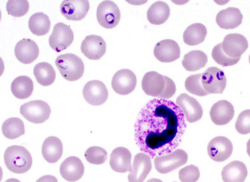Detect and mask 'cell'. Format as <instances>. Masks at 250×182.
Listing matches in <instances>:
<instances>
[{
    "instance_id": "10",
    "label": "cell",
    "mask_w": 250,
    "mask_h": 182,
    "mask_svg": "<svg viewBox=\"0 0 250 182\" xmlns=\"http://www.w3.org/2000/svg\"><path fill=\"white\" fill-rule=\"evenodd\" d=\"M233 146L227 137L219 136L211 140L208 146V154L216 163H222L230 157Z\"/></svg>"
},
{
    "instance_id": "38",
    "label": "cell",
    "mask_w": 250,
    "mask_h": 182,
    "mask_svg": "<svg viewBox=\"0 0 250 182\" xmlns=\"http://www.w3.org/2000/svg\"><path fill=\"white\" fill-rule=\"evenodd\" d=\"M239 134L246 135L250 133V109L245 110L238 115L235 124Z\"/></svg>"
},
{
    "instance_id": "30",
    "label": "cell",
    "mask_w": 250,
    "mask_h": 182,
    "mask_svg": "<svg viewBox=\"0 0 250 182\" xmlns=\"http://www.w3.org/2000/svg\"><path fill=\"white\" fill-rule=\"evenodd\" d=\"M207 35L206 26L202 23H194L185 31L184 41L188 46L198 45L205 41Z\"/></svg>"
},
{
    "instance_id": "41",
    "label": "cell",
    "mask_w": 250,
    "mask_h": 182,
    "mask_svg": "<svg viewBox=\"0 0 250 182\" xmlns=\"http://www.w3.org/2000/svg\"><path fill=\"white\" fill-rule=\"evenodd\" d=\"M247 154L249 155V157H250V139H249V141H248L247 143Z\"/></svg>"
},
{
    "instance_id": "14",
    "label": "cell",
    "mask_w": 250,
    "mask_h": 182,
    "mask_svg": "<svg viewBox=\"0 0 250 182\" xmlns=\"http://www.w3.org/2000/svg\"><path fill=\"white\" fill-rule=\"evenodd\" d=\"M166 76L156 72L146 73L143 77V91L146 95L161 98L166 88Z\"/></svg>"
},
{
    "instance_id": "28",
    "label": "cell",
    "mask_w": 250,
    "mask_h": 182,
    "mask_svg": "<svg viewBox=\"0 0 250 182\" xmlns=\"http://www.w3.org/2000/svg\"><path fill=\"white\" fill-rule=\"evenodd\" d=\"M28 26L33 35L39 36H44L50 32V19L48 15L43 13H36L29 19Z\"/></svg>"
},
{
    "instance_id": "17",
    "label": "cell",
    "mask_w": 250,
    "mask_h": 182,
    "mask_svg": "<svg viewBox=\"0 0 250 182\" xmlns=\"http://www.w3.org/2000/svg\"><path fill=\"white\" fill-rule=\"evenodd\" d=\"M153 53L158 61L169 63L179 59L181 51L179 45L176 41L171 39H164L156 44Z\"/></svg>"
},
{
    "instance_id": "15",
    "label": "cell",
    "mask_w": 250,
    "mask_h": 182,
    "mask_svg": "<svg viewBox=\"0 0 250 182\" xmlns=\"http://www.w3.org/2000/svg\"><path fill=\"white\" fill-rule=\"evenodd\" d=\"M81 51L87 58L98 60L106 52V44L103 37L97 35H89L82 41Z\"/></svg>"
},
{
    "instance_id": "16",
    "label": "cell",
    "mask_w": 250,
    "mask_h": 182,
    "mask_svg": "<svg viewBox=\"0 0 250 182\" xmlns=\"http://www.w3.org/2000/svg\"><path fill=\"white\" fill-rule=\"evenodd\" d=\"M133 172H129V182H144L151 169V158L144 152L138 153L135 155L133 163Z\"/></svg>"
},
{
    "instance_id": "11",
    "label": "cell",
    "mask_w": 250,
    "mask_h": 182,
    "mask_svg": "<svg viewBox=\"0 0 250 182\" xmlns=\"http://www.w3.org/2000/svg\"><path fill=\"white\" fill-rule=\"evenodd\" d=\"M90 10L88 0H64L60 5L62 16L70 21H80L86 16Z\"/></svg>"
},
{
    "instance_id": "42",
    "label": "cell",
    "mask_w": 250,
    "mask_h": 182,
    "mask_svg": "<svg viewBox=\"0 0 250 182\" xmlns=\"http://www.w3.org/2000/svg\"><path fill=\"white\" fill-rule=\"evenodd\" d=\"M146 182H164L162 181V180L158 179H149V181Z\"/></svg>"
},
{
    "instance_id": "8",
    "label": "cell",
    "mask_w": 250,
    "mask_h": 182,
    "mask_svg": "<svg viewBox=\"0 0 250 182\" xmlns=\"http://www.w3.org/2000/svg\"><path fill=\"white\" fill-rule=\"evenodd\" d=\"M74 40V33L66 24H56L52 34L49 37V45L52 50L60 53L70 47Z\"/></svg>"
},
{
    "instance_id": "23",
    "label": "cell",
    "mask_w": 250,
    "mask_h": 182,
    "mask_svg": "<svg viewBox=\"0 0 250 182\" xmlns=\"http://www.w3.org/2000/svg\"><path fill=\"white\" fill-rule=\"evenodd\" d=\"M243 15L238 8L229 7L220 11L216 17L219 27L224 30H233L242 23Z\"/></svg>"
},
{
    "instance_id": "37",
    "label": "cell",
    "mask_w": 250,
    "mask_h": 182,
    "mask_svg": "<svg viewBox=\"0 0 250 182\" xmlns=\"http://www.w3.org/2000/svg\"><path fill=\"white\" fill-rule=\"evenodd\" d=\"M200 176L199 168L195 165L187 166L179 171V179L182 182H196Z\"/></svg>"
},
{
    "instance_id": "29",
    "label": "cell",
    "mask_w": 250,
    "mask_h": 182,
    "mask_svg": "<svg viewBox=\"0 0 250 182\" xmlns=\"http://www.w3.org/2000/svg\"><path fill=\"white\" fill-rule=\"evenodd\" d=\"M208 63V56L202 51L195 50L185 55L182 65L188 72H195L204 68Z\"/></svg>"
},
{
    "instance_id": "12",
    "label": "cell",
    "mask_w": 250,
    "mask_h": 182,
    "mask_svg": "<svg viewBox=\"0 0 250 182\" xmlns=\"http://www.w3.org/2000/svg\"><path fill=\"white\" fill-rule=\"evenodd\" d=\"M84 99L92 106L102 105L106 101L108 91L105 84L98 80L89 81L83 90Z\"/></svg>"
},
{
    "instance_id": "18",
    "label": "cell",
    "mask_w": 250,
    "mask_h": 182,
    "mask_svg": "<svg viewBox=\"0 0 250 182\" xmlns=\"http://www.w3.org/2000/svg\"><path fill=\"white\" fill-rule=\"evenodd\" d=\"M223 52L228 56L238 58L249 48V42L246 37L240 34L233 33L225 37L222 43Z\"/></svg>"
},
{
    "instance_id": "9",
    "label": "cell",
    "mask_w": 250,
    "mask_h": 182,
    "mask_svg": "<svg viewBox=\"0 0 250 182\" xmlns=\"http://www.w3.org/2000/svg\"><path fill=\"white\" fill-rule=\"evenodd\" d=\"M137 79L135 73L128 69L118 71L111 81L113 90L117 94L126 95L132 92L137 86Z\"/></svg>"
},
{
    "instance_id": "40",
    "label": "cell",
    "mask_w": 250,
    "mask_h": 182,
    "mask_svg": "<svg viewBox=\"0 0 250 182\" xmlns=\"http://www.w3.org/2000/svg\"><path fill=\"white\" fill-rule=\"evenodd\" d=\"M36 182H59L55 177L53 175H44V176L40 177Z\"/></svg>"
},
{
    "instance_id": "13",
    "label": "cell",
    "mask_w": 250,
    "mask_h": 182,
    "mask_svg": "<svg viewBox=\"0 0 250 182\" xmlns=\"http://www.w3.org/2000/svg\"><path fill=\"white\" fill-rule=\"evenodd\" d=\"M176 104L184 112L185 119L189 123L200 121L203 116V110L197 100L183 93L177 97Z\"/></svg>"
},
{
    "instance_id": "32",
    "label": "cell",
    "mask_w": 250,
    "mask_h": 182,
    "mask_svg": "<svg viewBox=\"0 0 250 182\" xmlns=\"http://www.w3.org/2000/svg\"><path fill=\"white\" fill-rule=\"evenodd\" d=\"M2 132L8 139L19 138L25 133L23 121L17 117H11L6 120L2 125Z\"/></svg>"
},
{
    "instance_id": "45",
    "label": "cell",
    "mask_w": 250,
    "mask_h": 182,
    "mask_svg": "<svg viewBox=\"0 0 250 182\" xmlns=\"http://www.w3.org/2000/svg\"></svg>"
},
{
    "instance_id": "35",
    "label": "cell",
    "mask_w": 250,
    "mask_h": 182,
    "mask_svg": "<svg viewBox=\"0 0 250 182\" xmlns=\"http://www.w3.org/2000/svg\"><path fill=\"white\" fill-rule=\"evenodd\" d=\"M6 8L11 16L19 18L27 14L30 4L26 0H9Z\"/></svg>"
},
{
    "instance_id": "33",
    "label": "cell",
    "mask_w": 250,
    "mask_h": 182,
    "mask_svg": "<svg viewBox=\"0 0 250 182\" xmlns=\"http://www.w3.org/2000/svg\"><path fill=\"white\" fill-rule=\"evenodd\" d=\"M201 77L202 74L189 75L185 81V88L192 94L205 97L209 95V93L203 87Z\"/></svg>"
},
{
    "instance_id": "26",
    "label": "cell",
    "mask_w": 250,
    "mask_h": 182,
    "mask_svg": "<svg viewBox=\"0 0 250 182\" xmlns=\"http://www.w3.org/2000/svg\"><path fill=\"white\" fill-rule=\"evenodd\" d=\"M170 15L168 4L164 1H158L154 3L147 12V19L149 23L160 25L168 20Z\"/></svg>"
},
{
    "instance_id": "2",
    "label": "cell",
    "mask_w": 250,
    "mask_h": 182,
    "mask_svg": "<svg viewBox=\"0 0 250 182\" xmlns=\"http://www.w3.org/2000/svg\"><path fill=\"white\" fill-rule=\"evenodd\" d=\"M4 161L8 169L17 174L27 172L33 164L30 152L26 148L20 146H12L6 148Z\"/></svg>"
},
{
    "instance_id": "24",
    "label": "cell",
    "mask_w": 250,
    "mask_h": 182,
    "mask_svg": "<svg viewBox=\"0 0 250 182\" xmlns=\"http://www.w3.org/2000/svg\"><path fill=\"white\" fill-rule=\"evenodd\" d=\"M62 144L57 137L51 136L44 140L42 152L47 163L55 164L59 161L62 155Z\"/></svg>"
},
{
    "instance_id": "21",
    "label": "cell",
    "mask_w": 250,
    "mask_h": 182,
    "mask_svg": "<svg viewBox=\"0 0 250 182\" xmlns=\"http://www.w3.org/2000/svg\"><path fill=\"white\" fill-rule=\"evenodd\" d=\"M131 154L128 148L119 146L115 148L110 155L111 169L118 173L132 172L131 166Z\"/></svg>"
},
{
    "instance_id": "31",
    "label": "cell",
    "mask_w": 250,
    "mask_h": 182,
    "mask_svg": "<svg viewBox=\"0 0 250 182\" xmlns=\"http://www.w3.org/2000/svg\"><path fill=\"white\" fill-rule=\"evenodd\" d=\"M36 79L40 85L49 86L54 83L56 72L50 63L46 62L38 63L33 70Z\"/></svg>"
},
{
    "instance_id": "44",
    "label": "cell",
    "mask_w": 250,
    "mask_h": 182,
    "mask_svg": "<svg viewBox=\"0 0 250 182\" xmlns=\"http://www.w3.org/2000/svg\"><path fill=\"white\" fill-rule=\"evenodd\" d=\"M249 62H250V56H249Z\"/></svg>"
},
{
    "instance_id": "20",
    "label": "cell",
    "mask_w": 250,
    "mask_h": 182,
    "mask_svg": "<svg viewBox=\"0 0 250 182\" xmlns=\"http://www.w3.org/2000/svg\"><path fill=\"white\" fill-rule=\"evenodd\" d=\"M60 172L62 178L66 181L75 182L82 179L84 175V166L79 158L70 157L62 162Z\"/></svg>"
},
{
    "instance_id": "25",
    "label": "cell",
    "mask_w": 250,
    "mask_h": 182,
    "mask_svg": "<svg viewBox=\"0 0 250 182\" xmlns=\"http://www.w3.org/2000/svg\"><path fill=\"white\" fill-rule=\"evenodd\" d=\"M248 175V170L244 163L233 161L225 166L222 176L224 182H244Z\"/></svg>"
},
{
    "instance_id": "43",
    "label": "cell",
    "mask_w": 250,
    "mask_h": 182,
    "mask_svg": "<svg viewBox=\"0 0 250 182\" xmlns=\"http://www.w3.org/2000/svg\"><path fill=\"white\" fill-rule=\"evenodd\" d=\"M5 182H21L19 181V180H18L17 179H8L7 181H6Z\"/></svg>"
},
{
    "instance_id": "3",
    "label": "cell",
    "mask_w": 250,
    "mask_h": 182,
    "mask_svg": "<svg viewBox=\"0 0 250 182\" xmlns=\"http://www.w3.org/2000/svg\"><path fill=\"white\" fill-rule=\"evenodd\" d=\"M55 64L62 77L66 81H78L84 74L83 62L74 54L67 53L59 55L55 60Z\"/></svg>"
},
{
    "instance_id": "7",
    "label": "cell",
    "mask_w": 250,
    "mask_h": 182,
    "mask_svg": "<svg viewBox=\"0 0 250 182\" xmlns=\"http://www.w3.org/2000/svg\"><path fill=\"white\" fill-rule=\"evenodd\" d=\"M97 18L103 28L112 29L120 23L121 13L117 4L112 1H104L98 6Z\"/></svg>"
},
{
    "instance_id": "27",
    "label": "cell",
    "mask_w": 250,
    "mask_h": 182,
    "mask_svg": "<svg viewBox=\"0 0 250 182\" xmlns=\"http://www.w3.org/2000/svg\"><path fill=\"white\" fill-rule=\"evenodd\" d=\"M34 84L32 79L25 75H21L15 78L11 85V91L15 97L19 99H26L32 94Z\"/></svg>"
},
{
    "instance_id": "39",
    "label": "cell",
    "mask_w": 250,
    "mask_h": 182,
    "mask_svg": "<svg viewBox=\"0 0 250 182\" xmlns=\"http://www.w3.org/2000/svg\"><path fill=\"white\" fill-rule=\"evenodd\" d=\"M166 88H165L164 93L160 99H168L171 98L175 94L176 88L173 80L166 76Z\"/></svg>"
},
{
    "instance_id": "4",
    "label": "cell",
    "mask_w": 250,
    "mask_h": 182,
    "mask_svg": "<svg viewBox=\"0 0 250 182\" xmlns=\"http://www.w3.org/2000/svg\"><path fill=\"white\" fill-rule=\"evenodd\" d=\"M50 106L45 102L35 100L23 104L20 112L22 116L33 124H42L50 118Z\"/></svg>"
},
{
    "instance_id": "19",
    "label": "cell",
    "mask_w": 250,
    "mask_h": 182,
    "mask_svg": "<svg viewBox=\"0 0 250 182\" xmlns=\"http://www.w3.org/2000/svg\"><path fill=\"white\" fill-rule=\"evenodd\" d=\"M39 54V46L33 40L23 39L16 44L15 55L20 63L24 64L32 63L38 58Z\"/></svg>"
},
{
    "instance_id": "5",
    "label": "cell",
    "mask_w": 250,
    "mask_h": 182,
    "mask_svg": "<svg viewBox=\"0 0 250 182\" xmlns=\"http://www.w3.org/2000/svg\"><path fill=\"white\" fill-rule=\"evenodd\" d=\"M188 160V156L185 150L176 149L170 154L155 157L154 164L158 172L167 174L185 165Z\"/></svg>"
},
{
    "instance_id": "6",
    "label": "cell",
    "mask_w": 250,
    "mask_h": 182,
    "mask_svg": "<svg viewBox=\"0 0 250 182\" xmlns=\"http://www.w3.org/2000/svg\"><path fill=\"white\" fill-rule=\"evenodd\" d=\"M201 81L205 90L211 94H222L227 86V77L223 71L216 67L207 69L202 74Z\"/></svg>"
},
{
    "instance_id": "34",
    "label": "cell",
    "mask_w": 250,
    "mask_h": 182,
    "mask_svg": "<svg viewBox=\"0 0 250 182\" xmlns=\"http://www.w3.org/2000/svg\"><path fill=\"white\" fill-rule=\"evenodd\" d=\"M84 157L88 163L94 165H102L108 159V152L104 148L93 146L88 148L84 153Z\"/></svg>"
},
{
    "instance_id": "22",
    "label": "cell",
    "mask_w": 250,
    "mask_h": 182,
    "mask_svg": "<svg viewBox=\"0 0 250 182\" xmlns=\"http://www.w3.org/2000/svg\"><path fill=\"white\" fill-rule=\"evenodd\" d=\"M211 121L216 125L224 126L233 119L234 115L233 106L226 100L214 104L209 112Z\"/></svg>"
},
{
    "instance_id": "36",
    "label": "cell",
    "mask_w": 250,
    "mask_h": 182,
    "mask_svg": "<svg viewBox=\"0 0 250 182\" xmlns=\"http://www.w3.org/2000/svg\"><path fill=\"white\" fill-rule=\"evenodd\" d=\"M211 55L214 61L219 65L222 66L223 67L235 65L241 59V57L233 58V57L228 56L223 52L222 43L218 44L214 47L212 51Z\"/></svg>"
},
{
    "instance_id": "1",
    "label": "cell",
    "mask_w": 250,
    "mask_h": 182,
    "mask_svg": "<svg viewBox=\"0 0 250 182\" xmlns=\"http://www.w3.org/2000/svg\"><path fill=\"white\" fill-rule=\"evenodd\" d=\"M187 127L184 113L176 103L153 99L138 114L135 124V143L151 159L169 154L182 143Z\"/></svg>"
}]
</instances>
